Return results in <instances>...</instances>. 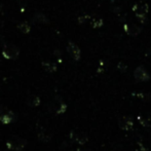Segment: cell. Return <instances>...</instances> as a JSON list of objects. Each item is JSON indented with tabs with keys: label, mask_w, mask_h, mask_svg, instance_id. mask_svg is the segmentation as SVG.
Returning <instances> with one entry per match:
<instances>
[{
	"label": "cell",
	"mask_w": 151,
	"mask_h": 151,
	"mask_svg": "<svg viewBox=\"0 0 151 151\" xmlns=\"http://www.w3.org/2000/svg\"><path fill=\"white\" fill-rule=\"evenodd\" d=\"M6 145H7L8 149L19 151L22 150L27 145V140L18 137V136H12L6 141Z\"/></svg>",
	"instance_id": "1"
},
{
	"label": "cell",
	"mask_w": 151,
	"mask_h": 151,
	"mask_svg": "<svg viewBox=\"0 0 151 151\" xmlns=\"http://www.w3.org/2000/svg\"><path fill=\"white\" fill-rule=\"evenodd\" d=\"M2 55L7 60H14L20 55V48L14 44H6L3 47Z\"/></svg>",
	"instance_id": "2"
},
{
	"label": "cell",
	"mask_w": 151,
	"mask_h": 151,
	"mask_svg": "<svg viewBox=\"0 0 151 151\" xmlns=\"http://www.w3.org/2000/svg\"><path fill=\"white\" fill-rule=\"evenodd\" d=\"M148 9H149V7H148V4H146V3H138L133 7V10L135 12L136 17H137L138 19H140L141 21L145 20Z\"/></svg>",
	"instance_id": "3"
},
{
	"label": "cell",
	"mask_w": 151,
	"mask_h": 151,
	"mask_svg": "<svg viewBox=\"0 0 151 151\" xmlns=\"http://www.w3.org/2000/svg\"><path fill=\"white\" fill-rule=\"evenodd\" d=\"M66 109H67V105H66L61 99H59V98H57L56 101L50 104V111L55 112V113H57V114L64 113V112L66 111Z\"/></svg>",
	"instance_id": "4"
},
{
	"label": "cell",
	"mask_w": 151,
	"mask_h": 151,
	"mask_svg": "<svg viewBox=\"0 0 151 151\" xmlns=\"http://www.w3.org/2000/svg\"><path fill=\"white\" fill-rule=\"evenodd\" d=\"M134 77L136 78L137 81H148L150 79V75L148 74V72L145 70V68L143 67H137L134 71Z\"/></svg>",
	"instance_id": "5"
},
{
	"label": "cell",
	"mask_w": 151,
	"mask_h": 151,
	"mask_svg": "<svg viewBox=\"0 0 151 151\" xmlns=\"http://www.w3.org/2000/svg\"><path fill=\"white\" fill-rule=\"evenodd\" d=\"M67 52L74 61H78L80 59V50L75 43L69 42L67 45Z\"/></svg>",
	"instance_id": "6"
},
{
	"label": "cell",
	"mask_w": 151,
	"mask_h": 151,
	"mask_svg": "<svg viewBox=\"0 0 151 151\" xmlns=\"http://www.w3.org/2000/svg\"><path fill=\"white\" fill-rule=\"evenodd\" d=\"M70 138H71V140L77 142L78 144H81V145L88 141V137H86V134L77 133V132H75V131H72L71 133H70Z\"/></svg>",
	"instance_id": "7"
},
{
	"label": "cell",
	"mask_w": 151,
	"mask_h": 151,
	"mask_svg": "<svg viewBox=\"0 0 151 151\" xmlns=\"http://www.w3.org/2000/svg\"><path fill=\"white\" fill-rule=\"evenodd\" d=\"M16 117L17 116L14 115V113L12 111L1 112V113H0V121H1L2 123H5V124L14 121L16 120Z\"/></svg>",
	"instance_id": "8"
},
{
	"label": "cell",
	"mask_w": 151,
	"mask_h": 151,
	"mask_svg": "<svg viewBox=\"0 0 151 151\" xmlns=\"http://www.w3.org/2000/svg\"><path fill=\"white\" fill-rule=\"evenodd\" d=\"M118 125H119V127L121 129L129 131V129H132L134 127V120L132 119L131 117H123L119 120Z\"/></svg>",
	"instance_id": "9"
},
{
	"label": "cell",
	"mask_w": 151,
	"mask_h": 151,
	"mask_svg": "<svg viewBox=\"0 0 151 151\" xmlns=\"http://www.w3.org/2000/svg\"><path fill=\"white\" fill-rule=\"evenodd\" d=\"M124 30L129 35L132 36H137L138 34H140V32L142 31V28H140L139 26H136V25H124Z\"/></svg>",
	"instance_id": "10"
},
{
	"label": "cell",
	"mask_w": 151,
	"mask_h": 151,
	"mask_svg": "<svg viewBox=\"0 0 151 151\" xmlns=\"http://www.w3.org/2000/svg\"><path fill=\"white\" fill-rule=\"evenodd\" d=\"M33 21L35 23H38V24H46L48 22L47 18L43 14H41V12H37V14H34Z\"/></svg>",
	"instance_id": "11"
},
{
	"label": "cell",
	"mask_w": 151,
	"mask_h": 151,
	"mask_svg": "<svg viewBox=\"0 0 151 151\" xmlns=\"http://www.w3.org/2000/svg\"><path fill=\"white\" fill-rule=\"evenodd\" d=\"M26 103H27V105L30 106V107H36V106H38L40 104V99L37 96H30V97H28V99H27Z\"/></svg>",
	"instance_id": "12"
},
{
	"label": "cell",
	"mask_w": 151,
	"mask_h": 151,
	"mask_svg": "<svg viewBox=\"0 0 151 151\" xmlns=\"http://www.w3.org/2000/svg\"><path fill=\"white\" fill-rule=\"evenodd\" d=\"M42 67L45 71L50 72V73L57 70V65L55 63H52V62H42Z\"/></svg>",
	"instance_id": "13"
},
{
	"label": "cell",
	"mask_w": 151,
	"mask_h": 151,
	"mask_svg": "<svg viewBox=\"0 0 151 151\" xmlns=\"http://www.w3.org/2000/svg\"><path fill=\"white\" fill-rule=\"evenodd\" d=\"M18 29L21 32L25 33V34L30 33V31H31V27L29 26L28 23H21V24H19L18 25Z\"/></svg>",
	"instance_id": "14"
},
{
	"label": "cell",
	"mask_w": 151,
	"mask_h": 151,
	"mask_svg": "<svg viewBox=\"0 0 151 151\" xmlns=\"http://www.w3.org/2000/svg\"><path fill=\"white\" fill-rule=\"evenodd\" d=\"M38 139L42 142H48L52 139V137H50V135H48V134L44 133V132H41V133L38 134Z\"/></svg>",
	"instance_id": "15"
},
{
	"label": "cell",
	"mask_w": 151,
	"mask_h": 151,
	"mask_svg": "<svg viewBox=\"0 0 151 151\" xmlns=\"http://www.w3.org/2000/svg\"><path fill=\"white\" fill-rule=\"evenodd\" d=\"M91 25H93V27H95V28H99V27H101L102 25H103V21H102V19L93 18V20H91Z\"/></svg>",
	"instance_id": "16"
},
{
	"label": "cell",
	"mask_w": 151,
	"mask_h": 151,
	"mask_svg": "<svg viewBox=\"0 0 151 151\" xmlns=\"http://www.w3.org/2000/svg\"><path fill=\"white\" fill-rule=\"evenodd\" d=\"M140 123L145 127H151V115L148 116L147 118H143V119H141L140 120Z\"/></svg>",
	"instance_id": "17"
},
{
	"label": "cell",
	"mask_w": 151,
	"mask_h": 151,
	"mask_svg": "<svg viewBox=\"0 0 151 151\" xmlns=\"http://www.w3.org/2000/svg\"><path fill=\"white\" fill-rule=\"evenodd\" d=\"M88 20V17H79V19H78V22L80 23V24H82V23H84L86 21Z\"/></svg>",
	"instance_id": "18"
}]
</instances>
